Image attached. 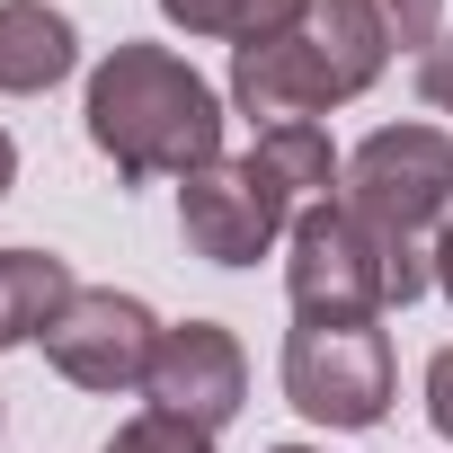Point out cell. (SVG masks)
Returning <instances> with one entry per match:
<instances>
[{
    "label": "cell",
    "mask_w": 453,
    "mask_h": 453,
    "mask_svg": "<svg viewBox=\"0 0 453 453\" xmlns=\"http://www.w3.org/2000/svg\"><path fill=\"white\" fill-rule=\"evenodd\" d=\"M285 400L311 426H373L391 409V338L373 320H303L285 338Z\"/></svg>",
    "instance_id": "6"
},
{
    "label": "cell",
    "mask_w": 453,
    "mask_h": 453,
    "mask_svg": "<svg viewBox=\"0 0 453 453\" xmlns=\"http://www.w3.org/2000/svg\"><path fill=\"white\" fill-rule=\"evenodd\" d=\"M276 453H320V444H276Z\"/></svg>",
    "instance_id": "18"
},
{
    "label": "cell",
    "mask_w": 453,
    "mask_h": 453,
    "mask_svg": "<svg viewBox=\"0 0 453 453\" xmlns=\"http://www.w3.org/2000/svg\"><path fill=\"white\" fill-rule=\"evenodd\" d=\"M426 418H435V435L453 444V347L426 365Z\"/></svg>",
    "instance_id": "15"
},
{
    "label": "cell",
    "mask_w": 453,
    "mask_h": 453,
    "mask_svg": "<svg viewBox=\"0 0 453 453\" xmlns=\"http://www.w3.org/2000/svg\"><path fill=\"white\" fill-rule=\"evenodd\" d=\"M365 10L382 19V36H391V45H418V54H426V45L444 36V27H435L444 0H365Z\"/></svg>",
    "instance_id": "13"
},
{
    "label": "cell",
    "mask_w": 453,
    "mask_h": 453,
    "mask_svg": "<svg viewBox=\"0 0 453 453\" xmlns=\"http://www.w3.org/2000/svg\"><path fill=\"white\" fill-rule=\"evenodd\" d=\"M45 356L81 391H142L151 356H160V320L134 294H116V285H81L63 303V320L45 329Z\"/></svg>",
    "instance_id": "7"
},
{
    "label": "cell",
    "mask_w": 453,
    "mask_h": 453,
    "mask_svg": "<svg viewBox=\"0 0 453 453\" xmlns=\"http://www.w3.org/2000/svg\"><path fill=\"white\" fill-rule=\"evenodd\" d=\"M107 453H213V435L187 426V418H169V409H142V418H125L107 435Z\"/></svg>",
    "instance_id": "12"
},
{
    "label": "cell",
    "mask_w": 453,
    "mask_h": 453,
    "mask_svg": "<svg viewBox=\"0 0 453 453\" xmlns=\"http://www.w3.org/2000/svg\"><path fill=\"white\" fill-rule=\"evenodd\" d=\"M338 204L400 267H418L435 285V232L453 222V134H435V125H382V134H365L347 151Z\"/></svg>",
    "instance_id": "4"
},
{
    "label": "cell",
    "mask_w": 453,
    "mask_h": 453,
    "mask_svg": "<svg viewBox=\"0 0 453 453\" xmlns=\"http://www.w3.org/2000/svg\"><path fill=\"white\" fill-rule=\"evenodd\" d=\"M435 285H444V303H453V222L435 232Z\"/></svg>",
    "instance_id": "16"
},
{
    "label": "cell",
    "mask_w": 453,
    "mask_h": 453,
    "mask_svg": "<svg viewBox=\"0 0 453 453\" xmlns=\"http://www.w3.org/2000/svg\"><path fill=\"white\" fill-rule=\"evenodd\" d=\"M338 178H347V160L329 151L320 125H267L241 160H213L178 187L187 250L213 267H258L311 204H329Z\"/></svg>",
    "instance_id": "1"
},
{
    "label": "cell",
    "mask_w": 453,
    "mask_h": 453,
    "mask_svg": "<svg viewBox=\"0 0 453 453\" xmlns=\"http://www.w3.org/2000/svg\"><path fill=\"white\" fill-rule=\"evenodd\" d=\"M151 409L187 418V426H232L241 400H250V356L222 320H187V329H160V356H151Z\"/></svg>",
    "instance_id": "8"
},
{
    "label": "cell",
    "mask_w": 453,
    "mask_h": 453,
    "mask_svg": "<svg viewBox=\"0 0 453 453\" xmlns=\"http://www.w3.org/2000/svg\"><path fill=\"white\" fill-rule=\"evenodd\" d=\"M285 294L303 320H382L391 303H418L426 276L400 267L347 204H311L285 232Z\"/></svg>",
    "instance_id": "5"
},
{
    "label": "cell",
    "mask_w": 453,
    "mask_h": 453,
    "mask_svg": "<svg viewBox=\"0 0 453 453\" xmlns=\"http://www.w3.org/2000/svg\"><path fill=\"white\" fill-rule=\"evenodd\" d=\"M72 294H81V285H72V267H63L54 250H0V347L45 338Z\"/></svg>",
    "instance_id": "10"
},
{
    "label": "cell",
    "mask_w": 453,
    "mask_h": 453,
    "mask_svg": "<svg viewBox=\"0 0 453 453\" xmlns=\"http://www.w3.org/2000/svg\"><path fill=\"white\" fill-rule=\"evenodd\" d=\"M160 10L187 27V36H222V45H250L267 27H285L303 0H160Z\"/></svg>",
    "instance_id": "11"
},
{
    "label": "cell",
    "mask_w": 453,
    "mask_h": 453,
    "mask_svg": "<svg viewBox=\"0 0 453 453\" xmlns=\"http://www.w3.org/2000/svg\"><path fill=\"white\" fill-rule=\"evenodd\" d=\"M81 63V27L45 0H0V89L10 98H36L54 81H72Z\"/></svg>",
    "instance_id": "9"
},
{
    "label": "cell",
    "mask_w": 453,
    "mask_h": 453,
    "mask_svg": "<svg viewBox=\"0 0 453 453\" xmlns=\"http://www.w3.org/2000/svg\"><path fill=\"white\" fill-rule=\"evenodd\" d=\"M89 142L116 178H196L222 160V98L169 45H116L89 72Z\"/></svg>",
    "instance_id": "2"
},
{
    "label": "cell",
    "mask_w": 453,
    "mask_h": 453,
    "mask_svg": "<svg viewBox=\"0 0 453 453\" xmlns=\"http://www.w3.org/2000/svg\"><path fill=\"white\" fill-rule=\"evenodd\" d=\"M418 98H426L435 116H453V36H435V45L418 54Z\"/></svg>",
    "instance_id": "14"
},
{
    "label": "cell",
    "mask_w": 453,
    "mask_h": 453,
    "mask_svg": "<svg viewBox=\"0 0 453 453\" xmlns=\"http://www.w3.org/2000/svg\"><path fill=\"white\" fill-rule=\"evenodd\" d=\"M391 63V36L365 0H303V10L250 45H232V107L267 125H311L365 98Z\"/></svg>",
    "instance_id": "3"
},
{
    "label": "cell",
    "mask_w": 453,
    "mask_h": 453,
    "mask_svg": "<svg viewBox=\"0 0 453 453\" xmlns=\"http://www.w3.org/2000/svg\"><path fill=\"white\" fill-rule=\"evenodd\" d=\"M10 178H19V151H10V134H0V196H10Z\"/></svg>",
    "instance_id": "17"
}]
</instances>
